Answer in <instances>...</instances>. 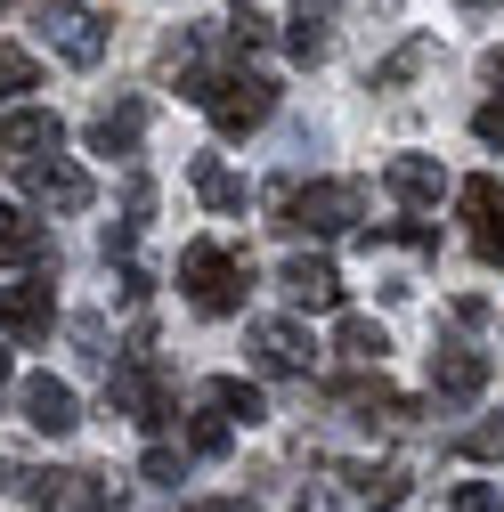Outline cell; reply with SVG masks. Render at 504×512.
<instances>
[{"label":"cell","instance_id":"6da1fadb","mask_svg":"<svg viewBox=\"0 0 504 512\" xmlns=\"http://www.w3.org/2000/svg\"><path fill=\"white\" fill-rule=\"evenodd\" d=\"M179 98H196V106L212 114L220 139H244V131H261V122L277 114V82H269V74H244V66H236V74H212V66L187 74Z\"/></svg>","mask_w":504,"mask_h":512},{"label":"cell","instance_id":"7a4b0ae2","mask_svg":"<svg viewBox=\"0 0 504 512\" xmlns=\"http://www.w3.org/2000/svg\"><path fill=\"white\" fill-rule=\"evenodd\" d=\"M179 285H187V301H196V317H236L244 293H252V252H228V244L196 236L179 252Z\"/></svg>","mask_w":504,"mask_h":512},{"label":"cell","instance_id":"3957f363","mask_svg":"<svg viewBox=\"0 0 504 512\" xmlns=\"http://www.w3.org/2000/svg\"><path fill=\"white\" fill-rule=\"evenodd\" d=\"M366 179H293V196L277 204V228L285 236H342V228H358L366 220Z\"/></svg>","mask_w":504,"mask_h":512},{"label":"cell","instance_id":"277c9868","mask_svg":"<svg viewBox=\"0 0 504 512\" xmlns=\"http://www.w3.org/2000/svg\"><path fill=\"white\" fill-rule=\"evenodd\" d=\"M456 212H464V244L480 252L488 269H504V179L496 171H472L456 187Z\"/></svg>","mask_w":504,"mask_h":512},{"label":"cell","instance_id":"5b68a950","mask_svg":"<svg viewBox=\"0 0 504 512\" xmlns=\"http://www.w3.org/2000/svg\"><path fill=\"white\" fill-rule=\"evenodd\" d=\"M41 41L66 57V66H98L106 57V17L90 9V0H49L41 9Z\"/></svg>","mask_w":504,"mask_h":512},{"label":"cell","instance_id":"8992f818","mask_svg":"<svg viewBox=\"0 0 504 512\" xmlns=\"http://www.w3.org/2000/svg\"><path fill=\"white\" fill-rule=\"evenodd\" d=\"M49 326H57L49 269H25L17 285H0V334H9V342H49Z\"/></svg>","mask_w":504,"mask_h":512},{"label":"cell","instance_id":"52a82bcc","mask_svg":"<svg viewBox=\"0 0 504 512\" xmlns=\"http://www.w3.org/2000/svg\"><path fill=\"white\" fill-rule=\"evenodd\" d=\"M25 504L33 512H106L114 488H106V472L66 464V472H25Z\"/></svg>","mask_w":504,"mask_h":512},{"label":"cell","instance_id":"ba28073f","mask_svg":"<svg viewBox=\"0 0 504 512\" xmlns=\"http://www.w3.org/2000/svg\"><path fill=\"white\" fill-rule=\"evenodd\" d=\"M66 147V122H57L49 106H9V122H0V163L9 171H25V163H41V155H57Z\"/></svg>","mask_w":504,"mask_h":512},{"label":"cell","instance_id":"9c48e42d","mask_svg":"<svg viewBox=\"0 0 504 512\" xmlns=\"http://www.w3.org/2000/svg\"><path fill=\"white\" fill-rule=\"evenodd\" d=\"M488 350H472V342H439L431 350V399L439 407H472L480 391H488Z\"/></svg>","mask_w":504,"mask_h":512},{"label":"cell","instance_id":"30bf717a","mask_svg":"<svg viewBox=\"0 0 504 512\" xmlns=\"http://www.w3.org/2000/svg\"><path fill=\"white\" fill-rule=\"evenodd\" d=\"M25 196L41 204V212H90V171L74 163V155H41V163H25Z\"/></svg>","mask_w":504,"mask_h":512},{"label":"cell","instance_id":"8fae6325","mask_svg":"<svg viewBox=\"0 0 504 512\" xmlns=\"http://www.w3.org/2000/svg\"><path fill=\"white\" fill-rule=\"evenodd\" d=\"M17 399H25V423H33L41 439H66V431H82V399H74V382H57V374H33Z\"/></svg>","mask_w":504,"mask_h":512},{"label":"cell","instance_id":"7c38bea8","mask_svg":"<svg viewBox=\"0 0 504 512\" xmlns=\"http://www.w3.org/2000/svg\"><path fill=\"white\" fill-rule=\"evenodd\" d=\"M277 285H285L293 309H342V269L326 261V252H293V261L277 269Z\"/></svg>","mask_w":504,"mask_h":512},{"label":"cell","instance_id":"4fadbf2b","mask_svg":"<svg viewBox=\"0 0 504 512\" xmlns=\"http://www.w3.org/2000/svg\"><path fill=\"white\" fill-rule=\"evenodd\" d=\"M252 358L269 374H309L318 342H309V326H293V317H261V326H252Z\"/></svg>","mask_w":504,"mask_h":512},{"label":"cell","instance_id":"5bb4252c","mask_svg":"<svg viewBox=\"0 0 504 512\" xmlns=\"http://www.w3.org/2000/svg\"><path fill=\"white\" fill-rule=\"evenodd\" d=\"M0 269H57L49 228L33 212H17V204H0Z\"/></svg>","mask_w":504,"mask_h":512},{"label":"cell","instance_id":"9a60e30c","mask_svg":"<svg viewBox=\"0 0 504 512\" xmlns=\"http://www.w3.org/2000/svg\"><path fill=\"white\" fill-rule=\"evenodd\" d=\"M139 139H147V98H114V106H98L90 114V155H139Z\"/></svg>","mask_w":504,"mask_h":512},{"label":"cell","instance_id":"2e32d148","mask_svg":"<svg viewBox=\"0 0 504 512\" xmlns=\"http://www.w3.org/2000/svg\"><path fill=\"white\" fill-rule=\"evenodd\" d=\"M334 399H342L358 423H383V431H407V423H415V399H407V391H391L383 374H374V382H366V374H358V382H342Z\"/></svg>","mask_w":504,"mask_h":512},{"label":"cell","instance_id":"e0dca14e","mask_svg":"<svg viewBox=\"0 0 504 512\" xmlns=\"http://www.w3.org/2000/svg\"><path fill=\"white\" fill-rule=\"evenodd\" d=\"M383 187H391L407 212H431L439 196H448V171H439L431 155H391V163H383Z\"/></svg>","mask_w":504,"mask_h":512},{"label":"cell","instance_id":"ac0fdd59","mask_svg":"<svg viewBox=\"0 0 504 512\" xmlns=\"http://www.w3.org/2000/svg\"><path fill=\"white\" fill-rule=\"evenodd\" d=\"M285 49H293V66H318L334 49V0H293L285 9Z\"/></svg>","mask_w":504,"mask_h":512},{"label":"cell","instance_id":"d6986e66","mask_svg":"<svg viewBox=\"0 0 504 512\" xmlns=\"http://www.w3.org/2000/svg\"><path fill=\"white\" fill-rule=\"evenodd\" d=\"M342 480H350L374 512H391V504H407V496H415V472H407V464H342Z\"/></svg>","mask_w":504,"mask_h":512},{"label":"cell","instance_id":"ffe728a7","mask_svg":"<svg viewBox=\"0 0 504 512\" xmlns=\"http://www.w3.org/2000/svg\"><path fill=\"white\" fill-rule=\"evenodd\" d=\"M431 57H439V41H431V33H415V41H399V49L383 57V66L366 74V90H407V82H415V74L431 66Z\"/></svg>","mask_w":504,"mask_h":512},{"label":"cell","instance_id":"44dd1931","mask_svg":"<svg viewBox=\"0 0 504 512\" xmlns=\"http://www.w3.org/2000/svg\"><path fill=\"white\" fill-rule=\"evenodd\" d=\"M204 399L228 415V423H261L269 415V399H261V382H244V374H212L204 382Z\"/></svg>","mask_w":504,"mask_h":512},{"label":"cell","instance_id":"7402d4cb","mask_svg":"<svg viewBox=\"0 0 504 512\" xmlns=\"http://www.w3.org/2000/svg\"><path fill=\"white\" fill-rule=\"evenodd\" d=\"M196 196H204L212 212H244V204H252V187H244L220 155H196Z\"/></svg>","mask_w":504,"mask_h":512},{"label":"cell","instance_id":"603a6c76","mask_svg":"<svg viewBox=\"0 0 504 512\" xmlns=\"http://www.w3.org/2000/svg\"><path fill=\"white\" fill-rule=\"evenodd\" d=\"M334 350H342L350 366H383V358H391V334L374 326V317H342V334H334Z\"/></svg>","mask_w":504,"mask_h":512},{"label":"cell","instance_id":"cb8c5ba5","mask_svg":"<svg viewBox=\"0 0 504 512\" xmlns=\"http://www.w3.org/2000/svg\"><path fill=\"white\" fill-rule=\"evenodd\" d=\"M187 447H196V456H228V447H236V423L204 399V415H187Z\"/></svg>","mask_w":504,"mask_h":512},{"label":"cell","instance_id":"d4e9b609","mask_svg":"<svg viewBox=\"0 0 504 512\" xmlns=\"http://www.w3.org/2000/svg\"><path fill=\"white\" fill-rule=\"evenodd\" d=\"M25 90H41V66H33V49H0V106H17Z\"/></svg>","mask_w":504,"mask_h":512},{"label":"cell","instance_id":"484cf974","mask_svg":"<svg viewBox=\"0 0 504 512\" xmlns=\"http://www.w3.org/2000/svg\"><path fill=\"white\" fill-rule=\"evenodd\" d=\"M456 456H464V464H504V423H472V431L456 439Z\"/></svg>","mask_w":504,"mask_h":512},{"label":"cell","instance_id":"4316f807","mask_svg":"<svg viewBox=\"0 0 504 512\" xmlns=\"http://www.w3.org/2000/svg\"><path fill=\"white\" fill-rule=\"evenodd\" d=\"M374 244H407V252H439V228H423V220H407V228H366V252Z\"/></svg>","mask_w":504,"mask_h":512},{"label":"cell","instance_id":"83f0119b","mask_svg":"<svg viewBox=\"0 0 504 512\" xmlns=\"http://www.w3.org/2000/svg\"><path fill=\"white\" fill-rule=\"evenodd\" d=\"M228 41H236V49H261V41H269V17L252 9V0H236V9H228Z\"/></svg>","mask_w":504,"mask_h":512},{"label":"cell","instance_id":"f1b7e54d","mask_svg":"<svg viewBox=\"0 0 504 512\" xmlns=\"http://www.w3.org/2000/svg\"><path fill=\"white\" fill-rule=\"evenodd\" d=\"M139 480H155V488H179V480H187L179 447H163V439H155V447H147V464H139Z\"/></svg>","mask_w":504,"mask_h":512},{"label":"cell","instance_id":"f546056e","mask_svg":"<svg viewBox=\"0 0 504 512\" xmlns=\"http://www.w3.org/2000/svg\"><path fill=\"white\" fill-rule=\"evenodd\" d=\"M448 512H504V488H496V480H464V488L448 496Z\"/></svg>","mask_w":504,"mask_h":512},{"label":"cell","instance_id":"4dcf8cb0","mask_svg":"<svg viewBox=\"0 0 504 512\" xmlns=\"http://www.w3.org/2000/svg\"><path fill=\"white\" fill-rule=\"evenodd\" d=\"M147 212H155V179L131 171V187H122V220H139V228H147Z\"/></svg>","mask_w":504,"mask_h":512},{"label":"cell","instance_id":"1f68e13d","mask_svg":"<svg viewBox=\"0 0 504 512\" xmlns=\"http://www.w3.org/2000/svg\"><path fill=\"white\" fill-rule=\"evenodd\" d=\"M472 139H480V147H504V90H496V98L472 114Z\"/></svg>","mask_w":504,"mask_h":512},{"label":"cell","instance_id":"d6a6232c","mask_svg":"<svg viewBox=\"0 0 504 512\" xmlns=\"http://www.w3.org/2000/svg\"><path fill=\"white\" fill-rule=\"evenodd\" d=\"M74 342H82V358H106V326L98 317H74Z\"/></svg>","mask_w":504,"mask_h":512},{"label":"cell","instance_id":"836d02e7","mask_svg":"<svg viewBox=\"0 0 504 512\" xmlns=\"http://www.w3.org/2000/svg\"><path fill=\"white\" fill-rule=\"evenodd\" d=\"M480 74H488V90H504V41H496V49L480 57Z\"/></svg>","mask_w":504,"mask_h":512},{"label":"cell","instance_id":"e575fe53","mask_svg":"<svg viewBox=\"0 0 504 512\" xmlns=\"http://www.w3.org/2000/svg\"><path fill=\"white\" fill-rule=\"evenodd\" d=\"M293 512H334V496H318V488H309V496H293Z\"/></svg>","mask_w":504,"mask_h":512},{"label":"cell","instance_id":"d590c367","mask_svg":"<svg viewBox=\"0 0 504 512\" xmlns=\"http://www.w3.org/2000/svg\"><path fill=\"white\" fill-rule=\"evenodd\" d=\"M196 512H252L244 496H220V504H196Z\"/></svg>","mask_w":504,"mask_h":512},{"label":"cell","instance_id":"8d00e7d4","mask_svg":"<svg viewBox=\"0 0 504 512\" xmlns=\"http://www.w3.org/2000/svg\"><path fill=\"white\" fill-rule=\"evenodd\" d=\"M17 480V456H9V447H0V488H9Z\"/></svg>","mask_w":504,"mask_h":512},{"label":"cell","instance_id":"74e56055","mask_svg":"<svg viewBox=\"0 0 504 512\" xmlns=\"http://www.w3.org/2000/svg\"><path fill=\"white\" fill-rule=\"evenodd\" d=\"M0 391H9V350H0Z\"/></svg>","mask_w":504,"mask_h":512},{"label":"cell","instance_id":"f35d334b","mask_svg":"<svg viewBox=\"0 0 504 512\" xmlns=\"http://www.w3.org/2000/svg\"><path fill=\"white\" fill-rule=\"evenodd\" d=\"M9 9H33V0H0V17H9Z\"/></svg>","mask_w":504,"mask_h":512},{"label":"cell","instance_id":"ab89813d","mask_svg":"<svg viewBox=\"0 0 504 512\" xmlns=\"http://www.w3.org/2000/svg\"><path fill=\"white\" fill-rule=\"evenodd\" d=\"M464 9H488V0H464Z\"/></svg>","mask_w":504,"mask_h":512}]
</instances>
